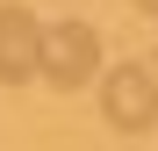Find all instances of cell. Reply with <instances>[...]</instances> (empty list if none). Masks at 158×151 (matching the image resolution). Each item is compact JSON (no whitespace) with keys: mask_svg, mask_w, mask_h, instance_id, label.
<instances>
[{"mask_svg":"<svg viewBox=\"0 0 158 151\" xmlns=\"http://www.w3.org/2000/svg\"><path fill=\"white\" fill-rule=\"evenodd\" d=\"M43 79V22L22 0H0V86Z\"/></svg>","mask_w":158,"mask_h":151,"instance_id":"cell-3","label":"cell"},{"mask_svg":"<svg viewBox=\"0 0 158 151\" xmlns=\"http://www.w3.org/2000/svg\"><path fill=\"white\" fill-rule=\"evenodd\" d=\"M43 79L58 94H79L101 79V29L86 22H50L43 29Z\"/></svg>","mask_w":158,"mask_h":151,"instance_id":"cell-2","label":"cell"},{"mask_svg":"<svg viewBox=\"0 0 158 151\" xmlns=\"http://www.w3.org/2000/svg\"><path fill=\"white\" fill-rule=\"evenodd\" d=\"M101 115H108V130H158V72L151 65H108L101 72Z\"/></svg>","mask_w":158,"mask_h":151,"instance_id":"cell-1","label":"cell"},{"mask_svg":"<svg viewBox=\"0 0 158 151\" xmlns=\"http://www.w3.org/2000/svg\"><path fill=\"white\" fill-rule=\"evenodd\" d=\"M129 7H144V15H158V0H129Z\"/></svg>","mask_w":158,"mask_h":151,"instance_id":"cell-4","label":"cell"}]
</instances>
